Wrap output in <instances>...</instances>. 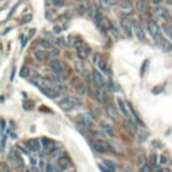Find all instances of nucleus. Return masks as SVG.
<instances>
[{
    "label": "nucleus",
    "instance_id": "4be33fe9",
    "mask_svg": "<svg viewBox=\"0 0 172 172\" xmlns=\"http://www.w3.org/2000/svg\"><path fill=\"white\" fill-rule=\"evenodd\" d=\"M106 112H108V114H109V117L110 118H113L114 121H118V113H117V110H116V108H113V106H108L106 108Z\"/></svg>",
    "mask_w": 172,
    "mask_h": 172
},
{
    "label": "nucleus",
    "instance_id": "2eb2a0df",
    "mask_svg": "<svg viewBox=\"0 0 172 172\" xmlns=\"http://www.w3.org/2000/svg\"><path fill=\"white\" fill-rule=\"evenodd\" d=\"M40 147H43L47 152H51L55 148V143H54L51 139H46V137H43V139H40Z\"/></svg>",
    "mask_w": 172,
    "mask_h": 172
},
{
    "label": "nucleus",
    "instance_id": "f03ea898",
    "mask_svg": "<svg viewBox=\"0 0 172 172\" xmlns=\"http://www.w3.org/2000/svg\"><path fill=\"white\" fill-rule=\"evenodd\" d=\"M50 69L55 74H58V75H63V74L66 73V65H65V62H62V61H59V59L51 61V62H50Z\"/></svg>",
    "mask_w": 172,
    "mask_h": 172
},
{
    "label": "nucleus",
    "instance_id": "aec40b11",
    "mask_svg": "<svg viewBox=\"0 0 172 172\" xmlns=\"http://www.w3.org/2000/svg\"><path fill=\"white\" fill-rule=\"evenodd\" d=\"M35 58L38 61H40V62H43V61L49 59L50 54L47 53V51H43V50H38V51H35Z\"/></svg>",
    "mask_w": 172,
    "mask_h": 172
},
{
    "label": "nucleus",
    "instance_id": "a211bd4d",
    "mask_svg": "<svg viewBox=\"0 0 172 172\" xmlns=\"http://www.w3.org/2000/svg\"><path fill=\"white\" fill-rule=\"evenodd\" d=\"M127 106H128V110L130 112V114H132V117H133V120H134V121H136V123L139 124V125H141V127L144 128V127H145L144 121H143V120L140 118V116L137 114V112L134 110V108H133V106H132V105H127Z\"/></svg>",
    "mask_w": 172,
    "mask_h": 172
},
{
    "label": "nucleus",
    "instance_id": "6ab92c4d",
    "mask_svg": "<svg viewBox=\"0 0 172 172\" xmlns=\"http://www.w3.org/2000/svg\"><path fill=\"white\" fill-rule=\"evenodd\" d=\"M118 10L124 15H129L132 12V6L129 4V1H123V3H118Z\"/></svg>",
    "mask_w": 172,
    "mask_h": 172
},
{
    "label": "nucleus",
    "instance_id": "9b49d317",
    "mask_svg": "<svg viewBox=\"0 0 172 172\" xmlns=\"http://www.w3.org/2000/svg\"><path fill=\"white\" fill-rule=\"evenodd\" d=\"M148 31L153 38L160 35V27L155 20H148Z\"/></svg>",
    "mask_w": 172,
    "mask_h": 172
},
{
    "label": "nucleus",
    "instance_id": "9d476101",
    "mask_svg": "<svg viewBox=\"0 0 172 172\" xmlns=\"http://www.w3.org/2000/svg\"><path fill=\"white\" fill-rule=\"evenodd\" d=\"M24 145L28 148V151H32V152H38L40 149V141L38 139H30L24 143Z\"/></svg>",
    "mask_w": 172,
    "mask_h": 172
},
{
    "label": "nucleus",
    "instance_id": "0eeeda50",
    "mask_svg": "<svg viewBox=\"0 0 172 172\" xmlns=\"http://www.w3.org/2000/svg\"><path fill=\"white\" fill-rule=\"evenodd\" d=\"M121 27H123L124 32H125L128 36H132V34H133V23H132L129 19L128 18L121 19Z\"/></svg>",
    "mask_w": 172,
    "mask_h": 172
},
{
    "label": "nucleus",
    "instance_id": "5701e85b",
    "mask_svg": "<svg viewBox=\"0 0 172 172\" xmlns=\"http://www.w3.org/2000/svg\"><path fill=\"white\" fill-rule=\"evenodd\" d=\"M156 15H157L159 18H162V20H168L169 19V14L165 8H159V10L156 11Z\"/></svg>",
    "mask_w": 172,
    "mask_h": 172
},
{
    "label": "nucleus",
    "instance_id": "7ed1b4c3",
    "mask_svg": "<svg viewBox=\"0 0 172 172\" xmlns=\"http://www.w3.org/2000/svg\"><path fill=\"white\" fill-rule=\"evenodd\" d=\"M40 91H42L45 95H47L49 98H56V97H59V94H61L59 89L56 88V86H54V85H49V86L40 89Z\"/></svg>",
    "mask_w": 172,
    "mask_h": 172
},
{
    "label": "nucleus",
    "instance_id": "c9c22d12",
    "mask_svg": "<svg viewBox=\"0 0 172 172\" xmlns=\"http://www.w3.org/2000/svg\"><path fill=\"white\" fill-rule=\"evenodd\" d=\"M110 3H112V6H113V4H117V3H118V0H110Z\"/></svg>",
    "mask_w": 172,
    "mask_h": 172
},
{
    "label": "nucleus",
    "instance_id": "c85d7f7f",
    "mask_svg": "<svg viewBox=\"0 0 172 172\" xmlns=\"http://www.w3.org/2000/svg\"><path fill=\"white\" fill-rule=\"evenodd\" d=\"M137 8H139V11L145 12V11H147V3H145L144 0H140V1L137 3Z\"/></svg>",
    "mask_w": 172,
    "mask_h": 172
},
{
    "label": "nucleus",
    "instance_id": "cd10ccee",
    "mask_svg": "<svg viewBox=\"0 0 172 172\" xmlns=\"http://www.w3.org/2000/svg\"><path fill=\"white\" fill-rule=\"evenodd\" d=\"M58 167L56 165H54V163H47V165H46V172H58Z\"/></svg>",
    "mask_w": 172,
    "mask_h": 172
},
{
    "label": "nucleus",
    "instance_id": "b1692460",
    "mask_svg": "<svg viewBox=\"0 0 172 172\" xmlns=\"http://www.w3.org/2000/svg\"><path fill=\"white\" fill-rule=\"evenodd\" d=\"M163 31L165 32V35L169 38V40L172 42V24H169V23H165L164 26H163Z\"/></svg>",
    "mask_w": 172,
    "mask_h": 172
},
{
    "label": "nucleus",
    "instance_id": "473e14b6",
    "mask_svg": "<svg viewBox=\"0 0 172 172\" xmlns=\"http://www.w3.org/2000/svg\"><path fill=\"white\" fill-rule=\"evenodd\" d=\"M22 77H27V74H28V69L27 67H23V70H22Z\"/></svg>",
    "mask_w": 172,
    "mask_h": 172
},
{
    "label": "nucleus",
    "instance_id": "20e7f679",
    "mask_svg": "<svg viewBox=\"0 0 172 172\" xmlns=\"http://www.w3.org/2000/svg\"><path fill=\"white\" fill-rule=\"evenodd\" d=\"M75 50H77V55L79 59H86L89 56V54H90V49H89V46H86L84 42H81L79 45L75 47Z\"/></svg>",
    "mask_w": 172,
    "mask_h": 172
},
{
    "label": "nucleus",
    "instance_id": "c756f323",
    "mask_svg": "<svg viewBox=\"0 0 172 172\" xmlns=\"http://www.w3.org/2000/svg\"><path fill=\"white\" fill-rule=\"evenodd\" d=\"M101 6L102 8H109L112 6V3H110V0H101Z\"/></svg>",
    "mask_w": 172,
    "mask_h": 172
},
{
    "label": "nucleus",
    "instance_id": "7c9ffc66",
    "mask_svg": "<svg viewBox=\"0 0 172 172\" xmlns=\"http://www.w3.org/2000/svg\"><path fill=\"white\" fill-rule=\"evenodd\" d=\"M157 172H171V169L167 167H162V168H157Z\"/></svg>",
    "mask_w": 172,
    "mask_h": 172
},
{
    "label": "nucleus",
    "instance_id": "6e6552de",
    "mask_svg": "<svg viewBox=\"0 0 172 172\" xmlns=\"http://www.w3.org/2000/svg\"><path fill=\"white\" fill-rule=\"evenodd\" d=\"M93 61H94L95 66L98 67L100 70L102 71V73H106L108 71V66H106V61L102 58L100 54H94V58H93Z\"/></svg>",
    "mask_w": 172,
    "mask_h": 172
},
{
    "label": "nucleus",
    "instance_id": "ddd939ff",
    "mask_svg": "<svg viewBox=\"0 0 172 172\" xmlns=\"http://www.w3.org/2000/svg\"><path fill=\"white\" fill-rule=\"evenodd\" d=\"M70 165H71V162L67 156H61V157H58V160H56V167L59 169H66V168H69Z\"/></svg>",
    "mask_w": 172,
    "mask_h": 172
},
{
    "label": "nucleus",
    "instance_id": "4468645a",
    "mask_svg": "<svg viewBox=\"0 0 172 172\" xmlns=\"http://www.w3.org/2000/svg\"><path fill=\"white\" fill-rule=\"evenodd\" d=\"M133 32L136 34V36L141 40H144L145 39V34H144V28L141 26L140 22H134L133 23Z\"/></svg>",
    "mask_w": 172,
    "mask_h": 172
},
{
    "label": "nucleus",
    "instance_id": "f8f14e48",
    "mask_svg": "<svg viewBox=\"0 0 172 172\" xmlns=\"http://www.w3.org/2000/svg\"><path fill=\"white\" fill-rule=\"evenodd\" d=\"M116 104H117V106H118V110H120V112L123 113V114L127 117V118H130L129 110H128V106H127V104L124 102V100H123V98H120V97H117V98H116Z\"/></svg>",
    "mask_w": 172,
    "mask_h": 172
},
{
    "label": "nucleus",
    "instance_id": "39448f33",
    "mask_svg": "<svg viewBox=\"0 0 172 172\" xmlns=\"http://www.w3.org/2000/svg\"><path fill=\"white\" fill-rule=\"evenodd\" d=\"M91 147H93V149L95 152H98V153H106V152H109V145L101 140L91 141Z\"/></svg>",
    "mask_w": 172,
    "mask_h": 172
},
{
    "label": "nucleus",
    "instance_id": "bb28decb",
    "mask_svg": "<svg viewBox=\"0 0 172 172\" xmlns=\"http://www.w3.org/2000/svg\"><path fill=\"white\" fill-rule=\"evenodd\" d=\"M102 165H105L108 169H110V171L116 172V165H114V163L110 162V160H104V163H102Z\"/></svg>",
    "mask_w": 172,
    "mask_h": 172
},
{
    "label": "nucleus",
    "instance_id": "f257e3e1",
    "mask_svg": "<svg viewBox=\"0 0 172 172\" xmlns=\"http://www.w3.org/2000/svg\"><path fill=\"white\" fill-rule=\"evenodd\" d=\"M81 100L78 98V97H74V95H67V97H65V98H62L59 101V108L62 109V110H65V112H70V110H73V109L78 108V106H81Z\"/></svg>",
    "mask_w": 172,
    "mask_h": 172
},
{
    "label": "nucleus",
    "instance_id": "dca6fc26",
    "mask_svg": "<svg viewBox=\"0 0 172 172\" xmlns=\"http://www.w3.org/2000/svg\"><path fill=\"white\" fill-rule=\"evenodd\" d=\"M32 84L39 89H43V88H46V86L51 85L49 79H46V78H43V77H34L32 78Z\"/></svg>",
    "mask_w": 172,
    "mask_h": 172
},
{
    "label": "nucleus",
    "instance_id": "423d86ee",
    "mask_svg": "<svg viewBox=\"0 0 172 172\" xmlns=\"http://www.w3.org/2000/svg\"><path fill=\"white\" fill-rule=\"evenodd\" d=\"M10 160L12 162V164L16 167V168H22L23 167V160H22V156L18 151L12 149L10 153Z\"/></svg>",
    "mask_w": 172,
    "mask_h": 172
},
{
    "label": "nucleus",
    "instance_id": "1a4fd4ad",
    "mask_svg": "<svg viewBox=\"0 0 172 172\" xmlns=\"http://www.w3.org/2000/svg\"><path fill=\"white\" fill-rule=\"evenodd\" d=\"M155 39H156V42L159 43V46L162 47V50H164V51H171L172 50V43L169 42V40H167L164 36L159 35V36H156Z\"/></svg>",
    "mask_w": 172,
    "mask_h": 172
},
{
    "label": "nucleus",
    "instance_id": "72a5a7b5",
    "mask_svg": "<svg viewBox=\"0 0 172 172\" xmlns=\"http://www.w3.org/2000/svg\"><path fill=\"white\" fill-rule=\"evenodd\" d=\"M145 137H147V133H141V134L139 133V139H140L139 141H145V140H144Z\"/></svg>",
    "mask_w": 172,
    "mask_h": 172
},
{
    "label": "nucleus",
    "instance_id": "2f4dec72",
    "mask_svg": "<svg viewBox=\"0 0 172 172\" xmlns=\"http://www.w3.org/2000/svg\"><path fill=\"white\" fill-rule=\"evenodd\" d=\"M100 169H101L102 172H113V171H110V169H108L105 165H102V164H100Z\"/></svg>",
    "mask_w": 172,
    "mask_h": 172
},
{
    "label": "nucleus",
    "instance_id": "a878e982",
    "mask_svg": "<svg viewBox=\"0 0 172 172\" xmlns=\"http://www.w3.org/2000/svg\"><path fill=\"white\" fill-rule=\"evenodd\" d=\"M101 128H102V130L105 132L106 134H109V136H113V129H112V127L109 125V124H106V123H102L101 124Z\"/></svg>",
    "mask_w": 172,
    "mask_h": 172
},
{
    "label": "nucleus",
    "instance_id": "f704fd0d",
    "mask_svg": "<svg viewBox=\"0 0 172 172\" xmlns=\"http://www.w3.org/2000/svg\"><path fill=\"white\" fill-rule=\"evenodd\" d=\"M151 1L155 4V6H159V4H162L164 0H151Z\"/></svg>",
    "mask_w": 172,
    "mask_h": 172
},
{
    "label": "nucleus",
    "instance_id": "412c9836",
    "mask_svg": "<svg viewBox=\"0 0 172 172\" xmlns=\"http://www.w3.org/2000/svg\"><path fill=\"white\" fill-rule=\"evenodd\" d=\"M139 167H140V172H152L151 164L144 162L143 159H141V162H139Z\"/></svg>",
    "mask_w": 172,
    "mask_h": 172
},
{
    "label": "nucleus",
    "instance_id": "393cba45",
    "mask_svg": "<svg viewBox=\"0 0 172 172\" xmlns=\"http://www.w3.org/2000/svg\"><path fill=\"white\" fill-rule=\"evenodd\" d=\"M159 164L162 167H167L169 164V159L165 155H159Z\"/></svg>",
    "mask_w": 172,
    "mask_h": 172
},
{
    "label": "nucleus",
    "instance_id": "f3484780",
    "mask_svg": "<svg viewBox=\"0 0 172 172\" xmlns=\"http://www.w3.org/2000/svg\"><path fill=\"white\" fill-rule=\"evenodd\" d=\"M93 81H94V84L97 85V86H100V88H104V86H105V79H104V75H102L100 71H97V70L93 73Z\"/></svg>",
    "mask_w": 172,
    "mask_h": 172
}]
</instances>
